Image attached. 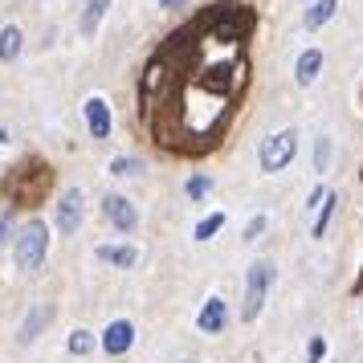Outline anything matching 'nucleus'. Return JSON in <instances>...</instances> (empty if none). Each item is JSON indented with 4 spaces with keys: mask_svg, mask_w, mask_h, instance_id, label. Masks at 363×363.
<instances>
[{
    "mask_svg": "<svg viewBox=\"0 0 363 363\" xmlns=\"http://www.w3.org/2000/svg\"><path fill=\"white\" fill-rule=\"evenodd\" d=\"M225 229V213H213V216H204L196 225V241H208V237H216V233Z\"/></svg>",
    "mask_w": 363,
    "mask_h": 363,
    "instance_id": "a211bd4d",
    "label": "nucleus"
},
{
    "mask_svg": "<svg viewBox=\"0 0 363 363\" xmlns=\"http://www.w3.org/2000/svg\"><path fill=\"white\" fill-rule=\"evenodd\" d=\"M323 355H327V343H323V339H311V355H306V363H318Z\"/></svg>",
    "mask_w": 363,
    "mask_h": 363,
    "instance_id": "5701e85b",
    "label": "nucleus"
},
{
    "mask_svg": "<svg viewBox=\"0 0 363 363\" xmlns=\"http://www.w3.org/2000/svg\"><path fill=\"white\" fill-rule=\"evenodd\" d=\"M21 53V29L17 25H9L4 33H0V62H13Z\"/></svg>",
    "mask_w": 363,
    "mask_h": 363,
    "instance_id": "2eb2a0df",
    "label": "nucleus"
},
{
    "mask_svg": "<svg viewBox=\"0 0 363 363\" xmlns=\"http://www.w3.org/2000/svg\"><path fill=\"white\" fill-rule=\"evenodd\" d=\"M131 343H135V327L127 318H115L111 327L102 330V351L106 355H123V351H131Z\"/></svg>",
    "mask_w": 363,
    "mask_h": 363,
    "instance_id": "0eeeda50",
    "label": "nucleus"
},
{
    "mask_svg": "<svg viewBox=\"0 0 363 363\" xmlns=\"http://www.w3.org/2000/svg\"><path fill=\"white\" fill-rule=\"evenodd\" d=\"M86 123H90L94 139H106L111 135V106L102 99H86Z\"/></svg>",
    "mask_w": 363,
    "mask_h": 363,
    "instance_id": "9d476101",
    "label": "nucleus"
},
{
    "mask_svg": "<svg viewBox=\"0 0 363 363\" xmlns=\"http://www.w3.org/2000/svg\"><path fill=\"white\" fill-rule=\"evenodd\" d=\"M225 323H229L225 302H220V298H208V302H204V311L196 314V327L204 330V335H220V330H225Z\"/></svg>",
    "mask_w": 363,
    "mask_h": 363,
    "instance_id": "6e6552de",
    "label": "nucleus"
},
{
    "mask_svg": "<svg viewBox=\"0 0 363 363\" xmlns=\"http://www.w3.org/2000/svg\"><path fill=\"white\" fill-rule=\"evenodd\" d=\"M53 188V167L45 160H37V155H25L4 180H0V192L9 196L13 208H37V204H45Z\"/></svg>",
    "mask_w": 363,
    "mask_h": 363,
    "instance_id": "f03ea898",
    "label": "nucleus"
},
{
    "mask_svg": "<svg viewBox=\"0 0 363 363\" xmlns=\"http://www.w3.org/2000/svg\"><path fill=\"white\" fill-rule=\"evenodd\" d=\"M45 249H50V229L41 225V220H29L17 237V249H13V257H17L21 269H37V265L45 262Z\"/></svg>",
    "mask_w": 363,
    "mask_h": 363,
    "instance_id": "7ed1b4c3",
    "label": "nucleus"
},
{
    "mask_svg": "<svg viewBox=\"0 0 363 363\" xmlns=\"http://www.w3.org/2000/svg\"><path fill=\"white\" fill-rule=\"evenodd\" d=\"M50 306H37L33 314H29V323H25V327H21V343H33V335H37V327H41V323H50Z\"/></svg>",
    "mask_w": 363,
    "mask_h": 363,
    "instance_id": "dca6fc26",
    "label": "nucleus"
},
{
    "mask_svg": "<svg viewBox=\"0 0 363 363\" xmlns=\"http://www.w3.org/2000/svg\"><path fill=\"white\" fill-rule=\"evenodd\" d=\"M78 220H82V192L74 188V192H66L62 204H57V229L74 233V229H78Z\"/></svg>",
    "mask_w": 363,
    "mask_h": 363,
    "instance_id": "1a4fd4ad",
    "label": "nucleus"
},
{
    "mask_svg": "<svg viewBox=\"0 0 363 363\" xmlns=\"http://www.w3.org/2000/svg\"><path fill=\"white\" fill-rule=\"evenodd\" d=\"M318 66H323V53H318V50H306L302 57H298V69H294V78H298L302 86H311L314 78H318Z\"/></svg>",
    "mask_w": 363,
    "mask_h": 363,
    "instance_id": "f8f14e48",
    "label": "nucleus"
},
{
    "mask_svg": "<svg viewBox=\"0 0 363 363\" xmlns=\"http://www.w3.org/2000/svg\"><path fill=\"white\" fill-rule=\"evenodd\" d=\"M327 164H330V139H318V147H314V167L327 172Z\"/></svg>",
    "mask_w": 363,
    "mask_h": 363,
    "instance_id": "412c9836",
    "label": "nucleus"
},
{
    "mask_svg": "<svg viewBox=\"0 0 363 363\" xmlns=\"http://www.w3.org/2000/svg\"><path fill=\"white\" fill-rule=\"evenodd\" d=\"M294 151H298V135H294V131L269 135V139L262 143V151H257V160H262V172H281V167L294 160Z\"/></svg>",
    "mask_w": 363,
    "mask_h": 363,
    "instance_id": "39448f33",
    "label": "nucleus"
},
{
    "mask_svg": "<svg viewBox=\"0 0 363 363\" xmlns=\"http://www.w3.org/2000/svg\"><path fill=\"white\" fill-rule=\"evenodd\" d=\"M359 290H363V274H359V281H355V294H359Z\"/></svg>",
    "mask_w": 363,
    "mask_h": 363,
    "instance_id": "a878e982",
    "label": "nucleus"
},
{
    "mask_svg": "<svg viewBox=\"0 0 363 363\" xmlns=\"http://www.w3.org/2000/svg\"><path fill=\"white\" fill-rule=\"evenodd\" d=\"M106 4L111 0H86V13H82V37H94V29H99V21H102V13H106Z\"/></svg>",
    "mask_w": 363,
    "mask_h": 363,
    "instance_id": "4468645a",
    "label": "nucleus"
},
{
    "mask_svg": "<svg viewBox=\"0 0 363 363\" xmlns=\"http://www.w3.org/2000/svg\"><path fill=\"white\" fill-rule=\"evenodd\" d=\"M102 213H106V220L123 233H131L135 225H139V213H135V204L127 196H106L102 200Z\"/></svg>",
    "mask_w": 363,
    "mask_h": 363,
    "instance_id": "423d86ee",
    "label": "nucleus"
},
{
    "mask_svg": "<svg viewBox=\"0 0 363 363\" xmlns=\"http://www.w3.org/2000/svg\"><path fill=\"white\" fill-rule=\"evenodd\" d=\"M208 188H213V184L204 180V176H196V180H188V196H192V200H200L204 192H208Z\"/></svg>",
    "mask_w": 363,
    "mask_h": 363,
    "instance_id": "4be33fe9",
    "label": "nucleus"
},
{
    "mask_svg": "<svg viewBox=\"0 0 363 363\" xmlns=\"http://www.w3.org/2000/svg\"><path fill=\"white\" fill-rule=\"evenodd\" d=\"M262 229H265V216H253V220H249V229H245V237L253 241V237H257Z\"/></svg>",
    "mask_w": 363,
    "mask_h": 363,
    "instance_id": "b1692460",
    "label": "nucleus"
},
{
    "mask_svg": "<svg viewBox=\"0 0 363 363\" xmlns=\"http://www.w3.org/2000/svg\"><path fill=\"white\" fill-rule=\"evenodd\" d=\"M335 9H339V0H314L311 9H306V29H318V25H327L335 17Z\"/></svg>",
    "mask_w": 363,
    "mask_h": 363,
    "instance_id": "ddd939ff",
    "label": "nucleus"
},
{
    "mask_svg": "<svg viewBox=\"0 0 363 363\" xmlns=\"http://www.w3.org/2000/svg\"><path fill=\"white\" fill-rule=\"evenodd\" d=\"M172 4H180V0H160V9H172Z\"/></svg>",
    "mask_w": 363,
    "mask_h": 363,
    "instance_id": "393cba45",
    "label": "nucleus"
},
{
    "mask_svg": "<svg viewBox=\"0 0 363 363\" xmlns=\"http://www.w3.org/2000/svg\"><path fill=\"white\" fill-rule=\"evenodd\" d=\"M90 347H94V339L86 330H74L69 335V355H90Z\"/></svg>",
    "mask_w": 363,
    "mask_h": 363,
    "instance_id": "6ab92c4d",
    "label": "nucleus"
},
{
    "mask_svg": "<svg viewBox=\"0 0 363 363\" xmlns=\"http://www.w3.org/2000/svg\"><path fill=\"white\" fill-rule=\"evenodd\" d=\"M335 204H339V196H335V192H327V196H323V204H318V220H314V237H323V233H327V225H330V213H335Z\"/></svg>",
    "mask_w": 363,
    "mask_h": 363,
    "instance_id": "f3484780",
    "label": "nucleus"
},
{
    "mask_svg": "<svg viewBox=\"0 0 363 363\" xmlns=\"http://www.w3.org/2000/svg\"><path fill=\"white\" fill-rule=\"evenodd\" d=\"M94 253H99V262H111V265H118V269H131V265L139 262V253H135L131 245H99Z\"/></svg>",
    "mask_w": 363,
    "mask_h": 363,
    "instance_id": "9b49d317",
    "label": "nucleus"
},
{
    "mask_svg": "<svg viewBox=\"0 0 363 363\" xmlns=\"http://www.w3.org/2000/svg\"><path fill=\"white\" fill-rule=\"evenodd\" d=\"M257 9L213 0L155 45L139 74V123L160 151L200 160L225 143L249 90Z\"/></svg>",
    "mask_w": 363,
    "mask_h": 363,
    "instance_id": "f257e3e1",
    "label": "nucleus"
},
{
    "mask_svg": "<svg viewBox=\"0 0 363 363\" xmlns=\"http://www.w3.org/2000/svg\"><path fill=\"white\" fill-rule=\"evenodd\" d=\"M269 281H274V265L269 262H253L245 274V306H241V318H257L262 314V302L269 294Z\"/></svg>",
    "mask_w": 363,
    "mask_h": 363,
    "instance_id": "20e7f679",
    "label": "nucleus"
},
{
    "mask_svg": "<svg viewBox=\"0 0 363 363\" xmlns=\"http://www.w3.org/2000/svg\"><path fill=\"white\" fill-rule=\"evenodd\" d=\"M135 172H143V167H139V160H127V155L111 160V176H135Z\"/></svg>",
    "mask_w": 363,
    "mask_h": 363,
    "instance_id": "aec40b11",
    "label": "nucleus"
}]
</instances>
